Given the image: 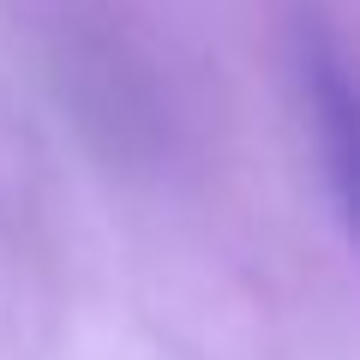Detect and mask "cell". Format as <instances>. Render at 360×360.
Wrapping results in <instances>:
<instances>
[{"label":"cell","mask_w":360,"mask_h":360,"mask_svg":"<svg viewBox=\"0 0 360 360\" xmlns=\"http://www.w3.org/2000/svg\"><path fill=\"white\" fill-rule=\"evenodd\" d=\"M300 84H307V115H312V139L324 150L336 210L354 217V90H348V66L336 42L319 25L300 30Z\"/></svg>","instance_id":"cell-1"}]
</instances>
